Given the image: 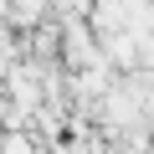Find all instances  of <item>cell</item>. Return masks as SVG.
<instances>
[{
    "instance_id": "obj_1",
    "label": "cell",
    "mask_w": 154,
    "mask_h": 154,
    "mask_svg": "<svg viewBox=\"0 0 154 154\" xmlns=\"http://www.w3.org/2000/svg\"><path fill=\"white\" fill-rule=\"evenodd\" d=\"M98 51L113 72H139V46H134V31L128 26H108L98 31Z\"/></svg>"
},
{
    "instance_id": "obj_2",
    "label": "cell",
    "mask_w": 154,
    "mask_h": 154,
    "mask_svg": "<svg viewBox=\"0 0 154 154\" xmlns=\"http://www.w3.org/2000/svg\"><path fill=\"white\" fill-rule=\"evenodd\" d=\"M149 144H154V134H149Z\"/></svg>"
}]
</instances>
